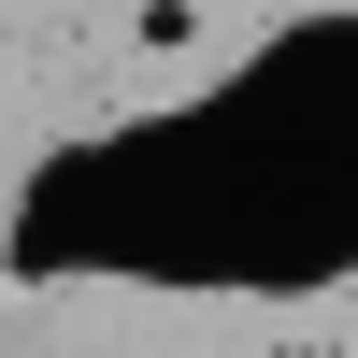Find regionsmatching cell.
I'll list each match as a JSON object with an SVG mask.
<instances>
[{"mask_svg":"<svg viewBox=\"0 0 358 358\" xmlns=\"http://www.w3.org/2000/svg\"><path fill=\"white\" fill-rule=\"evenodd\" d=\"M129 43H143V57H187V43H201V0H143Z\"/></svg>","mask_w":358,"mask_h":358,"instance_id":"1","label":"cell"}]
</instances>
